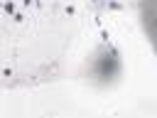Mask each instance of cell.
<instances>
[{
    "label": "cell",
    "mask_w": 157,
    "mask_h": 118,
    "mask_svg": "<svg viewBox=\"0 0 157 118\" xmlns=\"http://www.w3.org/2000/svg\"><path fill=\"white\" fill-rule=\"evenodd\" d=\"M142 17H145V27H147L152 42L157 44V0H145V5H142Z\"/></svg>",
    "instance_id": "cell-1"
}]
</instances>
